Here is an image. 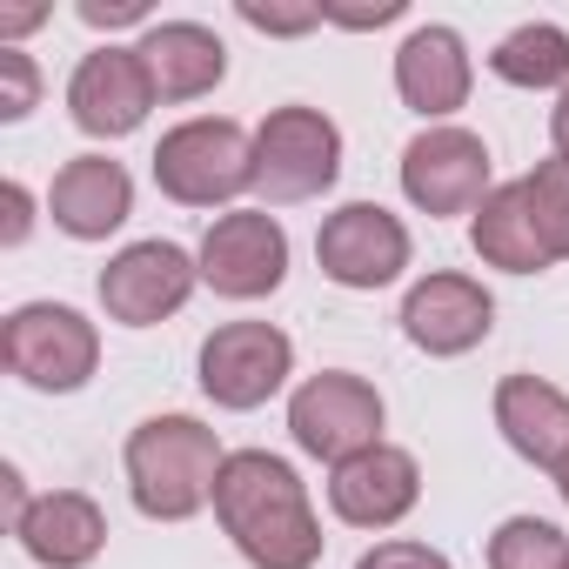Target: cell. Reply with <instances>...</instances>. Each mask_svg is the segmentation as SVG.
<instances>
[{"label":"cell","mask_w":569,"mask_h":569,"mask_svg":"<svg viewBox=\"0 0 569 569\" xmlns=\"http://www.w3.org/2000/svg\"><path fill=\"white\" fill-rule=\"evenodd\" d=\"M214 516L254 569H316L322 562V522L309 509V489L268 449H234L221 462Z\"/></svg>","instance_id":"cell-1"},{"label":"cell","mask_w":569,"mask_h":569,"mask_svg":"<svg viewBox=\"0 0 569 569\" xmlns=\"http://www.w3.org/2000/svg\"><path fill=\"white\" fill-rule=\"evenodd\" d=\"M221 442L208 422L194 416H148L128 436V489L134 509L154 522H188L201 502H214V476H221Z\"/></svg>","instance_id":"cell-2"},{"label":"cell","mask_w":569,"mask_h":569,"mask_svg":"<svg viewBox=\"0 0 569 569\" xmlns=\"http://www.w3.org/2000/svg\"><path fill=\"white\" fill-rule=\"evenodd\" d=\"M154 181L168 201L181 208H214V201H234L241 188H254V141L221 121V114H201V121H181L161 134L154 148Z\"/></svg>","instance_id":"cell-3"},{"label":"cell","mask_w":569,"mask_h":569,"mask_svg":"<svg viewBox=\"0 0 569 569\" xmlns=\"http://www.w3.org/2000/svg\"><path fill=\"white\" fill-rule=\"evenodd\" d=\"M342 174V134L322 108H274L254 134V194L268 208L316 201Z\"/></svg>","instance_id":"cell-4"},{"label":"cell","mask_w":569,"mask_h":569,"mask_svg":"<svg viewBox=\"0 0 569 569\" xmlns=\"http://www.w3.org/2000/svg\"><path fill=\"white\" fill-rule=\"evenodd\" d=\"M0 356L8 369L28 382V389H48V396H74L94 362H101V336L88 316L61 309V302H28L8 316V336H0Z\"/></svg>","instance_id":"cell-5"},{"label":"cell","mask_w":569,"mask_h":569,"mask_svg":"<svg viewBox=\"0 0 569 569\" xmlns=\"http://www.w3.org/2000/svg\"><path fill=\"white\" fill-rule=\"evenodd\" d=\"M289 429L309 456L322 462H349L362 449L382 442V396L362 382V376H342V369H322L296 389L289 402Z\"/></svg>","instance_id":"cell-6"},{"label":"cell","mask_w":569,"mask_h":569,"mask_svg":"<svg viewBox=\"0 0 569 569\" xmlns=\"http://www.w3.org/2000/svg\"><path fill=\"white\" fill-rule=\"evenodd\" d=\"M296 369V342L274 322H221L201 342V389L221 409H261Z\"/></svg>","instance_id":"cell-7"},{"label":"cell","mask_w":569,"mask_h":569,"mask_svg":"<svg viewBox=\"0 0 569 569\" xmlns=\"http://www.w3.org/2000/svg\"><path fill=\"white\" fill-rule=\"evenodd\" d=\"M281 274H289V234L268 208H241V214H221L208 234H201V281L228 302H254V296H274Z\"/></svg>","instance_id":"cell-8"},{"label":"cell","mask_w":569,"mask_h":569,"mask_svg":"<svg viewBox=\"0 0 569 569\" xmlns=\"http://www.w3.org/2000/svg\"><path fill=\"white\" fill-rule=\"evenodd\" d=\"M201 281V261H188L174 241H134L101 268V309L121 329H154L168 322Z\"/></svg>","instance_id":"cell-9"},{"label":"cell","mask_w":569,"mask_h":569,"mask_svg":"<svg viewBox=\"0 0 569 569\" xmlns=\"http://www.w3.org/2000/svg\"><path fill=\"white\" fill-rule=\"evenodd\" d=\"M402 194L422 214H476L489 201V148L469 128H429L402 148Z\"/></svg>","instance_id":"cell-10"},{"label":"cell","mask_w":569,"mask_h":569,"mask_svg":"<svg viewBox=\"0 0 569 569\" xmlns=\"http://www.w3.org/2000/svg\"><path fill=\"white\" fill-rule=\"evenodd\" d=\"M316 261H322L329 281H342V289H389V281L409 268V228L376 201H349V208H336L322 221Z\"/></svg>","instance_id":"cell-11"},{"label":"cell","mask_w":569,"mask_h":569,"mask_svg":"<svg viewBox=\"0 0 569 569\" xmlns=\"http://www.w3.org/2000/svg\"><path fill=\"white\" fill-rule=\"evenodd\" d=\"M68 108H74V128H81V134L114 141V134H134V128L148 121L154 81H148V68H141L134 48H101V54H88V61L74 68Z\"/></svg>","instance_id":"cell-12"},{"label":"cell","mask_w":569,"mask_h":569,"mask_svg":"<svg viewBox=\"0 0 569 569\" xmlns=\"http://www.w3.org/2000/svg\"><path fill=\"white\" fill-rule=\"evenodd\" d=\"M489 329H496V302L469 274H429L402 302V336L422 356H469Z\"/></svg>","instance_id":"cell-13"},{"label":"cell","mask_w":569,"mask_h":569,"mask_svg":"<svg viewBox=\"0 0 569 569\" xmlns=\"http://www.w3.org/2000/svg\"><path fill=\"white\" fill-rule=\"evenodd\" d=\"M416 496H422V469H416L409 449H389V442H376V449L336 462V476H329V509H336L342 522H356V529H389V522H402V516L416 509Z\"/></svg>","instance_id":"cell-14"},{"label":"cell","mask_w":569,"mask_h":569,"mask_svg":"<svg viewBox=\"0 0 569 569\" xmlns=\"http://www.w3.org/2000/svg\"><path fill=\"white\" fill-rule=\"evenodd\" d=\"M128 208H134V181H128V168L108 161V154H74V161L54 174V188H48V214H54V228L74 234V241H108V234L128 221Z\"/></svg>","instance_id":"cell-15"},{"label":"cell","mask_w":569,"mask_h":569,"mask_svg":"<svg viewBox=\"0 0 569 569\" xmlns=\"http://www.w3.org/2000/svg\"><path fill=\"white\" fill-rule=\"evenodd\" d=\"M134 54H141L148 81H154V101H201L228 74V48L201 21H161V28H148Z\"/></svg>","instance_id":"cell-16"},{"label":"cell","mask_w":569,"mask_h":569,"mask_svg":"<svg viewBox=\"0 0 569 569\" xmlns=\"http://www.w3.org/2000/svg\"><path fill=\"white\" fill-rule=\"evenodd\" d=\"M14 536L28 542L34 562H48V569H81V562L101 556V542H108V516H101L94 496H81V489H54V496H34V502H28V516L14 522Z\"/></svg>","instance_id":"cell-17"},{"label":"cell","mask_w":569,"mask_h":569,"mask_svg":"<svg viewBox=\"0 0 569 569\" xmlns=\"http://www.w3.org/2000/svg\"><path fill=\"white\" fill-rule=\"evenodd\" d=\"M396 88L416 114H456L469 101V48L456 28H416L396 54Z\"/></svg>","instance_id":"cell-18"},{"label":"cell","mask_w":569,"mask_h":569,"mask_svg":"<svg viewBox=\"0 0 569 569\" xmlns=\"http://www.w3.org/2000/svg\"><path fill=\"white\" fill-rule=\"evenodd\" d=\"M496 429L509 436V449L536 469H556L569 456V396L549 389L542 376H509L496 389Z\"/></svg>","instance_id":"cell-19"},{"label":"cell","mask_w":569,"mask_h":569,"mask_svg":"<svg viewBox=\"0 0 569 569\" xmlns=\"http://www.w3.org/2000/svg\"><path fill=\"white\" fill-rule=\"evenodd\" d=\"M469 241H476V254H482L489 268H509V274L549 268V254H542V241H536V221H529V201H522V181L489 188V201H482L476 221H469Z\"/></svg>","instance_id":"cell-20"},{"label":"cell","mask_w":569,"mask_h":569,"mask_svg":"<svg viewBox=\"0 0 569 569\" xmlns=\"http://www.w3.org/2000/svg\"><path fill=\"white\" fill-rule=\"evenodd\" d=\"M489 68H496L509 88H569V34L549 28V21H529V28H516V34L489 54Z\"/></svg>","instance_id":"cell-21"},{"label":"cell","mask_w":569,"mask_h":569,"mask_svg":"<svg viewBox=\"0 0 569 569\" xmlns=\"http://www.w3.org/2000/svg\"><path fill=\"white\" fill-rule=\"evenodd\" d=\"M489 569H569V536L542 516H509L489 536Z\"/></svg>","instance_id":"cell-22"},{"label":"cell","mask_w":569,"mask_h":569,"mask_svg":"<svg viewBox=\"0 0 569 569\" xmlns=\"http://www.w3.org/2000/svg\"><path fill=\"white\" fill-rule=\"evenodd\" d=\"M522 201L549 261H569V161H536L522 174Z\"/></svg>","instance_id":"cell-23"},{"label":"cell","mask_w":569,"mask_h":569,"mask_svg":"<svg viewBox=\"0 0 569 569\" xmlns=\"http://www.w3.org/2000/svg\"><path fill=\"white\" fill-rule=\"evenodd\" d=\"M34 94H41V74H34V61L28 54H0V121H21L28 108H34Z\"/></svg>","instance_id":"cell-24"},{"label":"cell","mask_w":569,"mask_h":569,"mask_svg":"<svg viewBox=\"0 0 569 569\" xmlns=\"http://www.w3.org/2000/svg\"><path fill=\"white\" fill-rule=\"evenodd\" d=\"M241 21L261 34H309V28H322V8H261V0H241Z\"/></svg>","instance_id":"cell-25"},{"label":"cell","mask_w":569,"mask_h":569,"mask_svg":"<svg viewBox=\"0 0 569 569\" xmlns=\"http://www.w3.org/2000/svg\"><path fill=\"white\" fill-rule=\"evenodd\" d=\"M356 569H449V556L429 542H376Z\"/></svg>","instance_id":"cell-26"},{"label":"cell","mask_w":569,"mask_h":569,"mask_svg":"<svg viewBox=\"0 0 569 569\" xmlns=\"http://www.w3.org/2000/svg\"><path fill=\"white\" fill-rule=\"evenodd\" d=\"M81 21L88 28H128V21H148V0H81Z\"/></svg>","instance_id":"cell-27"},{"label":"cell","mask_w":569,"mask_h":569,"mask_svg":"<svg viewBox=\"0 0 569 569\" xmlns=\"http://www.w3.org/2000/svg\"><path fill=\"white\" fill-rule=\"evenodd\" d=\"M0 201H8V241H28V188L21 181H8V188H0Z\"/></svg>","instance_id":"cell-28"},{"label":"cell","mask_w":569,"mask_h":569,"mask_svg":"<svg viewBox=\"0 0 569 569\" xmlns=\"http://www.w3.org/2000/svg\"><path fill=\"white\" fill-rule=\"evenodd\" d=\"M549 141H556V161H569V88H562V101L549 114Z\"/></svg>","instance_id":"cell-29"},{"label":"cell","mask_w":569,"mask_h":569,"mask_svg":"<svg viewBox=\"0 0 569 569\" xmlns=\"http://www.w3.org/2000/svg\"><path fill=\"white\" fill-rule=\"evenodd\" d=\"M34 21H48V8H28V14H0V34H28Z\"/></svg>","instance_id":"cell-30"},{"label":"cell","mask_w":569,"mask_h":569,"mask_svg":"<svg viewBox=\"0 0 569 569\" xmlns=\"http://www.w3.org/2000/svg\"><path fill=\"white\" fill-rule=\"evenodd\" d=\"M556 489H562V502H569V456L556 462Z\"/></svg>","instance_id":"cell-31"}]
</instances>
